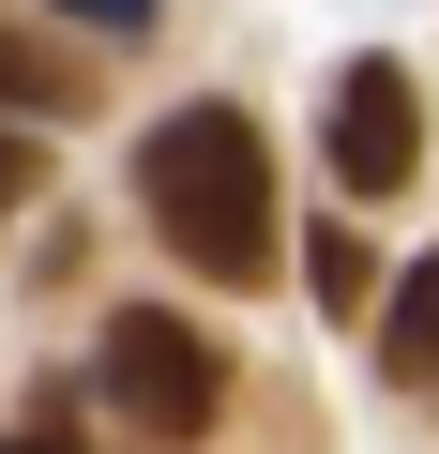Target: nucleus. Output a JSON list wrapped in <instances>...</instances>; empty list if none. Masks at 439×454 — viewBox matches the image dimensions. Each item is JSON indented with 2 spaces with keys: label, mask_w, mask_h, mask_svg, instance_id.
Instances as JSON below:
<instances>
[{
  "label": "nucleus",
  "mask_w": 439,
  "mask_h": 454,
  "mask_svg": "<svg viewBox=\"0 0 439 454\" xmlns=\"http://www.w3.org/2000/svg\"><path fill=\"white\" fill-rule=\"evenodd\" d=\"M303 288H318V318H364L379 303V243L333 212V227H303Z\"/></svg>",
  "instance_id": "obj_6"
},
{
  "label": "nucleus",
  "mask_w": 439,
  "mask_h": 454,
  "mask_svg": "<svg viewBox=\"0 0 439 454\" xmlns=\"http://www.w3.org/2000/svg\"><path fill=\"white\" fill-rule=\"evenodd\" d=\"M91 394H106L137 439H212V409H228V348H212L197 318H167V303H122V318L91 333Z\"/></svg>",
  "instance_id": "obj_2"
},
{
  "label": "nucleus",
  "mask_w": 439,
  "mask_h": 454,
  "mask_svg": "<svg viewBox=\"0 0 439 454\" xmlns=\"http://www.w3.org/2000/svg\"><path fill=\"white\" fill-rule=\"evenodd\" d=\"M318 152H333V197H409L424 182V76L409 61H349Z\"/></svg>",
  "instance_id": "obj_3"
},
{
  "label": "nucleus",
  "mask_w": 439,
  "mask_h": 454,
  "mask_svg": "<svg viewBox=\"0 0 439 454\" xmlns=\"http://www.w3.org/2000/svg\"><path fill=\"white\" fill-rule=\"evenodd\" d=\"M379 364H394L409 394H439V258L394 273V303H379Z\"/></svg>",
  "instance_id": "obj_5"
},
{
  "label": "nucleus",
  "mask_w": 439,
  "mask_h": 454,
  "mask_svg": "<svg viewBox=\"0 0 439 454\" xmlns=\"http://www.w3.org/2000/svg\"><path fill=\"white\" fill-rule=\"evenodd\" d=\"M46 16H76V31H167V0H46Z\"/></svg>",
  "instance_id": "obj_7"
},
{
  "label": "nucleus",
  "mask_w": 439,
  "mask_h": 454,
  "mask_svg": "<svg viewBox=\"0 0 439 454\" xmlns=\"http://www.w3.org/2000/svg\"><path fill=\"white\" fill-rule=\"evenodd\" d=\"M31 167H46V152H31L16 121H0V227H16V212H31Z\"/></svg>",
  "instance_id": "obj_8"
},
{
  "label": "nucleus",
  "mask_w": 439,
  "mask_h": 454,
  "mask_svg": "<svg viewBox=\"0 0 439 454\" xmlns=\"http://www.w3.org/2000/svg\"><path fill=\"white\" fill-rule=\"evenodd\" d=\"M0 454H76V439L61 424H0Z\"/></svg>",
  "instance_id": "obj_9"
},
{
  "label": "nucleus",
  "mask_w": 439,
  "mask_h": 454,
  "mask_svg": "<svg viewBox=\"0 0 439 454\" xmlns=\"http://www.w3.org/2000/svg\"><path fill=\"white\" fill-rule=\"evenodd\" d=\"M0 106L76 121V106H91V61H76V46H46V31H0Z\"/></svg>",
  "instance_id": "obj_4"
},
{
  "label": "nucleus",
  "mask_w": 439,
  "mask_h": 454,
  "mask_svg": "<svg viewBox=\"0 0 439 454\" xmlns=\"http://www.w3.org/2000/svg\"><path fill=\"white\" fill-rule=\"evenodd\" d=\"M137 212H152V243H167L182 273L273 288L288 227H273V137H258V106H228V91L167 106V121L137 137Z\"/></svg>",
  "instance_id": "obj_1"
}]
</instances>
